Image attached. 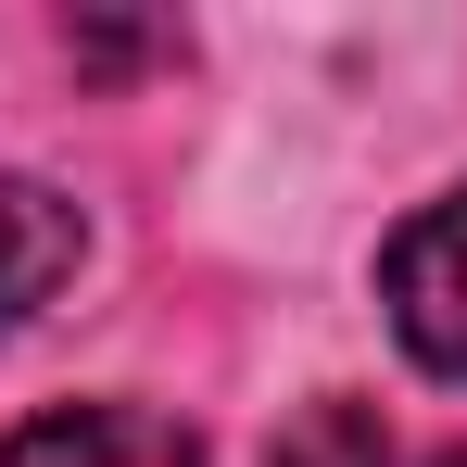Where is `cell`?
<instances>
[{
	"instance_id": "3",
	"label": "cell",
	"mask_w": 467,
	"mask_h": 467,
	"mask_svg": "<svg viewBox=\"0 0 467 467\" xmlns=\"http://www.w3.org/2000/svg\"><path fill=\"white\" fill-rule=\"evenodd\" d=\"M64 278H77V202L38 177H0V328H26Z\"/></svg>"
},
{
	"instance_id": "1",
	"label": "cell",
	"mask_w": 467,
	"mask_h": 467,
	"mask_svg": "<svg viewBox=\"0 0 467 467\" xmlns=\"http://www.w3.org/2000/svg\"><path fill=\"white\" fill-rule=\"evenodd\" d=\"M379 304H391V328H404V354H417V367L467 379V190L391 228V253H379Z\"/></svg>"
},
{
	"instance_id": "2",
	"label": "cell",
	"mask_w": 467,
	"mask_h": 467,
	"mask_svg": "<svg viewBox=\"0 0 467 467\" xmlns=\"http://www.w3.org/2000/svg\"><path fill=\"white\" fill-rule=\"evenodd\" d=\"M0 467H202V442L177 417H152V404H64L38 430H13Z\"/></svg>"
},
{
	"instance_id": "4",
	"label": "cell",
	"mask_w": 467,
	"mask_h": 467,
	"mask_svg": "<svg viewBox=\"0 0 467 467\" xmlns=\"http://www.w3.org/2000/svg\"><path fill=\"white\" fill-rule=\"evenodd\" d=\"M442 467H467V455H442Z\"/></svg>"
}]
</instances>
